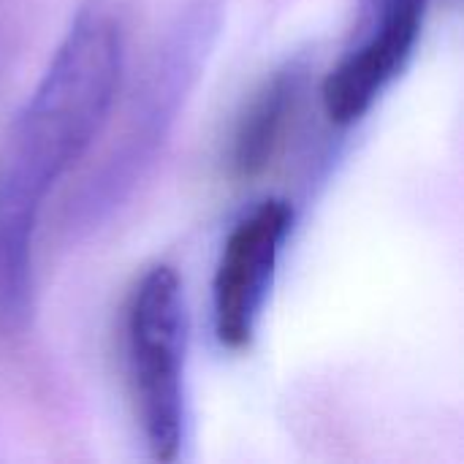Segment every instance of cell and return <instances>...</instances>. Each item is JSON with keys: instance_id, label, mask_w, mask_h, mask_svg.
<instances>
[{"instance_id": "obj_2", "label": "cell", "mask_w": 464, "mask_h": 464, "mask_svg": "<svg viewBox=\"0 0 464 464\" xmlns=\"http://www.w3.org/2000/svg\"><path fill=\"white\" fill-rule=\"evenodd\" d=\"M220 22V0H190L169 24L136 82L120 136L65 207L71 234L101 228L152 171L212 57Z\"/></svg>"}, {"instance_id": "obj_5", "label": "cell", "mask_w": 464, "mask_h": 464, "mask_svg": "<svg viewBox=\"0 0 464 464\" xmlns=\"http://www.w3.org/2000/svg\"><path fill=\"white\" fill-rule=\"evenodd\" d=\"M291 226L294 207L264 198L228 231L212 280V329L226 351L253 343Z\"/></svg>"}, {"instance_id": "obj_1", "label": "cell", "mask_w": 464, "mask_h": 464, "mask_svg": "<svg viewBox=\"0 0 464 464\" xmlns=\"http://www.w3.org/2000/svg\"><path fill=\"white\" fill-rule=\"evenodd\" d=\"M128 27L117 0L71 19L0 152V326L22 332L35 296V231L49 193L87 155L117 101Z\"/></svg>"}, {"instance_id": "obj_4", "label": "cell", "mask_w": 464, "mask_h": 464, "mask_svg": "<svg viewBox=\"0 0 464 464\" xmlns=\"http://www.w3.org/2000/svg\"><path fill=\"white\" fill-rule=\"evenodd\" d=\"M432 0H362L353 38L321 84L334 125L359 122L408 68Z\"/></svg>"}, {"instance_id": "obj_6", "label": "cell", "mask_w": 464, "mask_h": 464, "mask_svg": "<svg viewBox=\"0 0 464 464\" xmlns=\"http://www.w3.org/2000/svg\"><path fill=\"white\" fill-rule=\"evenodd\" d=\"M310 73L307 57H288L250 95L231 139V171L237 177H258L275 160L310 90Z\"/></svg>"}, {"instance_id": "obj_3", "label": "cell", "mask_w": 464, "mask_h": 464, "mask_svg": "<svg viewBox=\"0 0 464 464\" xmlns=\"http://www.w3.org/2000/svg\"><path fill=\"white\" fill-rule=\"evenodd\" d=\"M128 372L144 443L158 462H177L188 435V310L174 266L155 264L136 283L125 313Z\"/></svg>"}]
</instances>
